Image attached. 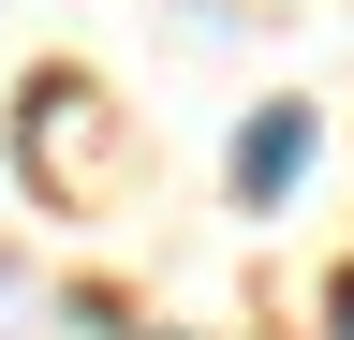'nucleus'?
<instances>
[{"mask_svg": "<svg viewBox=\"0 0 354 340\" xmlns=\"http://www.w3.org/2000/svg\"><path fill=\"white\" fill-rule=\"evenodd\" d=\"M339 340H354V281H339Z\"/></svg>", "mask_w": 354, "mask_h": 340, "instance_id": "f03ea898", "label": "nucleus"}, {"mask_svg": "<svg viewBox=\"0 0 354 340\" xmlns=\"http://www.w3.org/2000/svg\"><path fill=\"white\" fill-rule=\"evenodd\" d=\"M310 148H325V134H310V104H266L251 134H236V207H281V193L310 178Z\"/></svg>", "mask_w": 354, "mask_h": 340, "instance_id": "f257e3e1", "label": "nucleus"}]
</instances>
